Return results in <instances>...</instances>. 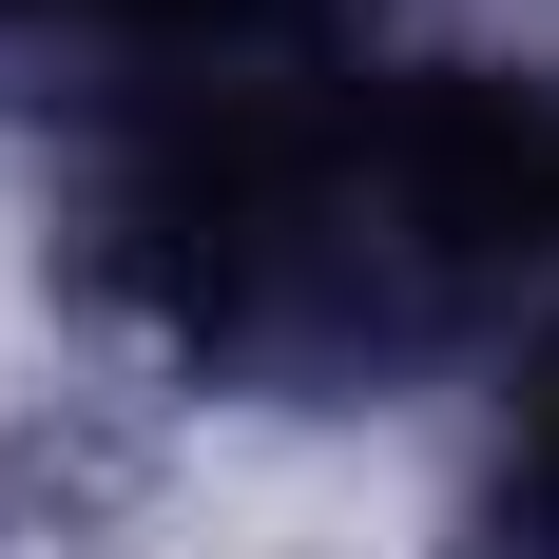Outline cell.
Returning <instances> with one entry per match:
<instances>
[{"instance_id":"7a4b0ae2","label":"cell","mask_w":559,"mask_h":559,"mask_svg":"<svg viewBox=\"0 0 559 559\" xmlns=\"http://www.w3.org/2000/svg\"><path fill=\"white\" fill-rule=\"evenodd\" d=\"M78 20H231V0H78Z\"/></svg>"},{"instance_id":"6da1fadb","label":"cell","mask_w":559,"mask_h":559,"mask_svg":"<svg viewBox=\"0 0 559 559\" xmlns=\"http://www.w3.org/2000/svg\"><path fill=\"white\" fill-rule=\"evenodd\" d=\"M521 540L559 559V425H540V444H521Z\"/></svg>"}]
</instances>
